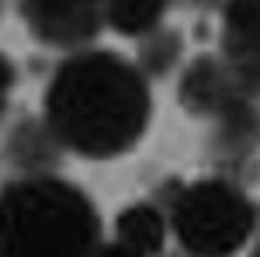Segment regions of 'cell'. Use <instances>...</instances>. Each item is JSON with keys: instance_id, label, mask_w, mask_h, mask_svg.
Here are the masks:
<instances>
[{"instance_id": "1", "label": "cell", "mask_w": 260, "mask_h": 257, "mask_svg": "<svg viewBox=\"0 0 260 257\" xmlns=\"http://www.w3.org/2000/svg\"><path fill=\"white\" fill-rule=\"evenodd\" d=\"M153 115L149 80L136 63L108 49L70 52L49 77L42 98V125L59 142L87 160H111L142 139Z\"/></svg>"}, {"instance_id": "2", "label": "cell", "mask_w": 260, "mask_h": 257, "mask_svg": "<svg viewBox=\"0 0 260 257\" xmlns=\"http://www.w3.org/2000/svg\"><path fill=\"white\" fill-rule=\"evenodd\" d=\"M101 243L98 205L80 184L49 170L0 184V257H94Z\"/></svg>"}, {"instance_id": "3", "label": "cell", "mask_w": 260, "mask_h": 257, "mask_svg": "<svg viewBox=\"0 0 260 257\" xmlns=\"http://www.w3.org/2000/svg\"><path fill=\"white\" fill-rule=\"evenodd\" d=\"M167 219L180 250L191 257H236L260 226L253 198L225 178L187 184L174 198Z\"/></svg>"}, {"instance_id": "4", "label": "cell", "mask_w": 260, "mask_h": 257, "mask_svg": "<svg viewBox=\"0 0 260 257\" xmlns=\"http://www.w3.org/2000/svg\"><path fill=\"white\" fill-rule=\"evenodd\" d=\"M180 101L191 115L208 119L219 129V142L233 153L250 150L260 136V119L253 111V94L233 77L225 60L201 56L180 77Z\"/></svg>"}, {"instance_id": "5", "label": "cell", "mask_w": 260, "mask_h": 257, "mask_svg": "<svg viewBox=\"0 0 260 257\" xmlns=\"http://www.w3.org/2000/svg\"><path fill=\"white\" fill-rule=\"evenodd\" d=\"M18 14L39 45L80 52L104 28V0H18Z\"/></svg>"}, {"instance_id": "6", "label": "cell", "mask_w": 260, "mask_h": 257, "mask_svg": "<svg viewBox=\"0 0 260 257\" xmlns=\"http://www.w3.org/2000/svg\"><path fill=\"white\" fill-rule=\"evenodd\" d=\"M222 60L250 94H260V0H229L225 4Z\"/></svg>"}, {"instance_id": "7", "label": "cell", "mask_w": 260, "mask_h": 257, "mask_svg": "<svg viewBox=\"0 0 260 257\" xmlns=\"http://www.w3.org/2000/svg\"><path fill=\"white\" fill-rule=\"evenodd\" d=\"M167 233H170V219L149 202H136L121 209L115 219V240L142 257H160L167 247Z\"/></svg>"}, {"instance_id": "8", "label": "cell", "mask_w": 260, "mask_h": 257, "mask_svg": "<svg viewBox=\"0 0 260 257\" xmlns=\"http://www.w3.org/2000/svg\"><path fill=\"white\" fill-rule=\"evenodd\" d=\"M170 11V0H104V24L125 39H146Z\"/></svg>"}, {"instance_id": "9", "label": "cell", "mask_w": 260, "mask_h": 257, "mask_svg": "<svg viewBox=\"0 0 260 257\" xmlns=\"http://www.w3.org/2000/svg\"><path fill=\"white\" fill-rule=\"evenodd\" d=\"M180 52H184V39L170 28H156L153 35L139 39V66L142 77H167L174 66L180 63Z\"/></svg>"}, {"instance_id": "10", "label": "cell", "mask_w": 260, "mask_h": 257, "mask_svg": "<svg viewBox=\"0 0 260 257\" xmlns=\"http://www.w3.org/2000/svg\"><path fill=\"white\" fill-rule=\"evenodd\" d=\"M14 87H18V66L7 52H0V125L11 111V101H14Z\"/></svg>"}, {"instance_id": "11", "label": "cell", "mask_w": 260, "mask_h": 257, "mask_svg": "<svg viewBox=\"0 0 260 257\" xmlns=\"http://www.w3.org/2000/svg\"><path fill=\"white\" fill-rule=\"evenodd\" d=\"M94 257H142V254H136L132 247H125L118 240H111V243H101V250Z\"/></svg>"}, {"instance_id": "12", "label": "cell", "mask_w": 260, "mask_h": 257, "mask_svg": "<svg viewBox=\"0 0 260 257\" xmlns=\"http://www.w3.org/2000/svg\"><path fill=\"white\" fill-rule=\"evenodd\" d=\"M4 11H7V0H0V18H4Z\"/></svg>"}, {"instance_id": "13", "label": "cell", "mask_w": 260, "mask_h": 257, "mask_svg": "<svg viewBox=\"0 0 260 257\" xmlns=\"http://www.w3.org/2000/svg\"><path fill=\"white\" fill-rule=\"evenodd\" d=\"M205 4H222V7H225V4H229V0H205Z\"/></svg>"}, {"instance_id": "14", "label": "cell", "mask_w": 260, "mask_h": 257, "mask_svg": "<svg viewBox=\"0 0 260 257\" xmlns=\"http://www.w3.org/2000/svg\"><path fill=\"white\" fill-rule=\"evenodd\" d=\"M253 257H260V243H257V250H253Z\"/></svg>"}]
</instances>
